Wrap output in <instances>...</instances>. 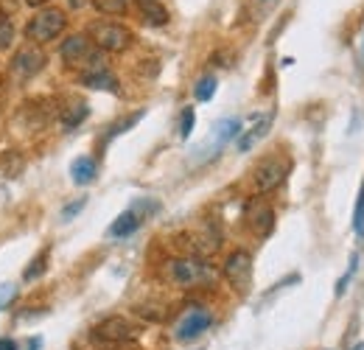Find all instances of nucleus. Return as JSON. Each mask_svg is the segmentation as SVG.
I'll return each instance as SVG.
<instances>
[{
    "label": "nucleus",
    "mask_w": 364,
    "mask_h": 350,
    "mask_svg": "<svg viewBox=\"0 0 364 350\" xmlns=\"http://www.w3.org/2000/svg\"><path fill=\"white\" fill-rule=\"evenodd\" d=\"M68 28V14L62 9H43L37 11L28 26H26V40L34 45L53 43L56 37H62V31Z\"/></svg>",
    "instance_id": "nucleus-1"
},
{
    "label": "nucleus",
    "mask_w": 364,
    "mask_h": 350,
    "mask_svg": "<svg viewBox=\"0 0 364 350\" xmlns=\"http://www.w3.org/2000/svg\"><path fill=\"white\" fill-rule=\"evenodd\" d=\"M168 275L180 289H196L216 280V269L202 258H177L168 266Z\"/></svg>",
    "instance_id": "nucleus-2"
},
{
    "label": "nucleus",
    "mask_w": 364,
    "mask_h": 350,
    "mask_svg": "<svg viewBox=\"0 0 364 350\" xmlns=\"http://www.w3.org/2000/svg\"><path fill=\"white\" fill-rule=\"evenodd\" d=\"M59 56L68 68H87V70H101L104 65L98 62V53L92 51V40L87 34H70L59 45Z\"/></svg>",
    "instance_id": "nucleus-3"
},
{
    "label": "nucleus",
    "mask_w": 364,
    "mask_h": 350,
    "mask_svg": "<svg viewBox=\"0 0 364 350\" xmlns=\"http://www.w3.org/2000/svg\"><path fill=\"white\" fill-rule=\"evenodd\" d=\"M90 40L92 45H98L101 51L109 53H121L132 45V31L121 23H109V20H98L90 26Z\"/></svg>",
    "instance_id": "nucleus-4"
},
{
    "label": "nucleus",
    "mask_w": 364,
    "mask_h": 350,
    "mask_svg": "<svg viewBox=\"0 0 364 350\" xmlns=\"http://www.w3.org/2000/svg\"><path fill=\"white\" fill-rule=\"evenodd\" d=\"M92 342H98V345H107V348H112V345H127V342H132L137 336V328L127 319V317H107V319H101L95 328H92Z\"/></svg>",
    "instance_id": "nucleus-5"
},
{
    "label": "nucleus",
    "mask_w": 364,
    "mask_h": 350,
    "mask_svg": "<svg viewBox=\"0 0 364 350\" xmlns=\"http://www.w3.org/2000/svg\"><path fill=\"white\" fill-rule=\"evenodd\" d=\"M222 275L228 277V283L235 292L247 295L250 283H252V255L247 250H232L222 266Z\"/></svg>",
    "instance_id": "nucleus-6"
},
{
    "label": "nucleus",
    "mask_w": 364,
    "mask_h": 350,
    "mask_svg": "<svg viewBox=\"0 0 364 350\" xmlns=\"http://www.w3.org/2000/svg\"><path fill=\"white\" fill-rule=\"evenodd\" d=\"M289 169H291V163H289L286 157H280V154H272V157L261 160V163L255 166V188H258L261 193L274 191V188L289 176Z\"/></svg>",
    "instance_id": "nucleus-7"
},
{
    "label": "nucleus",
    "mask_w": 364,
    "mask_h": 350,
    "mask_svg": "<svg viewBox=\"0 0 364 350\" xmlns=\"http://www.w3.org/2000/svg\"><path fill=\"white\" fill-rule=\"evenodd\" d=\"M11 68H14V73L23 76V79L37 76V73L46 68V53H43V48L34 43H28L26 48H20V51L14 53V59H11Z\"/></svg>",
    "instance_id": "nucleus-8"
},
{
    "label": "nucleus",
    "mask_w": 364,
    "mask_h": 350,
    "mask_svg": "<svg viewBox=\"0 0 364 350\" xmlns=\"http://www.w3.org/2000/svg\"><path fill=\"white\" fill-rule=\"evenodd\" d=\"M210 325H213V317H210L205 308H193V311H188L180 319L174 336H177L180 342H191V339H199Z\"/></svg>",
    "instance_id": "nucleus-9"
},
{
    "label": "nucleus",
    "mask_w": 364,
    "mask_h": 350,
    "mask_svg": "<svg viewBox=\"0 0 364 350\" xmlns=\"http://www.w3.org/2000/svg\"><path fill=\"white\" fill-rule=\"evenodd\" d=\"M247 221H250V227H252V233L255 235H269V230H272L274 224V213L269 205H258V202H252L250 208H247Z\"/></svg>",
    "instance_id": "nucleus-10"
},
{
    "label": "nucleus",
    "mask_w": 364,
    "mask_h": 350,
    "mask_svg": "<svg viewBox=\"0 0 364 350\" xmlns=\"http://www.w3.org/2000/svg\"><path fill=\"white\" fill-rule=\"evenodd\" d=\"M137 11H140V20L146 26H166L168 23V9L160 3V0H135Z\"/></svg>",
    "instance_id": "nucleus-11"
},
{
    "label": "nucleus",
    "mask_w": 364,
    "mask_h": 350,
    "mask_svg": "<svg viewBox=\"0 0 364 350\" xmlns=\"http://www.w3.org/2000/svg\"><path fill=\"white\" fill-rule=\"evenodd\" d=\"M79 82L85 85V88L90 90H104V92H118V79L107 70V68H101V70H85L82 76H79Z\"/></svg>",
    "instance_id": "nucleus-12"
},
{
    "label": "nucleus",
    "mask_w": 364,
    "mask_h": 350,
    "mask_svg": "<svg viewBox=\"0 0 364 350\" xmlns=\"http://www.w3.org/2000/svg\"><path fill=\"white\" fill-rule=\"evenodd\" d=\"M95 176H98V166H95V160L92 157H76L73 163H70V179L76 182V185H90L95 182Z\"/></svg>",
    "instance_id": "nucleus-13"
},
{
    "label": "nucleus",
    "mask_w": 364,
    "mask_h": 350,
    "mask_svg": "<svg viewBox=\"0 0 364 350\" xmlns=\"http://www.w3.org/2000/svg\"><path fill=\"white\" fill-rule=\"evenodd\" d=\"M269 127H272V115H261V118L255 121V127H250V129L238 137V152H250V149L269 132Z\"/></svg>",
    "instance_id": "nucleus-14"
},
{
    "label": "nucleus",
    "mask_w": 364,
    "mask_h": 350,
    "mask_svg": "<svg viewBox=\"0 0 364 350\" xmlns=\"http://www.w3.org/2000/svg\"><path fill=\"white\" fill-rule=\"evenodd\" d=\"M241 132V121L238 118H225V121H219L213 132H210V143L205 146V149H210V146H225L228 140H232L235 134Z\"/></svg>",
    "instance_id": "nucleus-15"
},
{
    "label": "nucleus",
    "mask_w": 364,
    "mask_h": 350,
    "mask_svg": "<svg viewBox=\"0 0 364 350\" xmlns=\"http://www.w3.org/2000/svg\"><path fill=\"white\" fill-rule=\"evenodd\" d=\"M87 112H90V110H87V104H85V101H73L70 107H65V110H62V115H59L62 129L73 132L82 121H85V118H87Z\"/></svg>",
    "instance_id": "nucleus-16"
},
{
    "label": "nucleus",
    "mask_w": 364,
    "mask_h": 350,
    "mask_svg": "<svg viewBox=\"0 0 364 350\" xmlns=\"http://www.w3.org/2000/svg\"><path fill=\"white\" fill-rule=\"evenodd\" d=\"M137 227H140V216H137L135 211H127V213H121L118 219L109 224V235L112 238H127V235H132Z\"/></svg>",
    "instance_id": "nucleus-17"
},
{
    "label": "nucleus",
    "mask_w": 364,
    "mask_h": 350,
    "mask_svg": "<svg viewBox=\"0 0 364 350\" xmlns=\"http://www.w3.org/2000/svg\"><path fill=\"white\" fill-rule=\"evenodd\" d=\"M92 6L107 17H124L129 9V0H92Z\"/></svg>",
    "instance_id": "nucleus-18"
},
{
    "label": "nucleus",
    "mask_w": 364,
    "mask_h": 350,
    "mask_svg": "<svg viewBox=\"0 0 364 350\" xmlns=\"http://www.w3.org/2000/svg\"><path fill=\"white\" fill-rule=\"evenodd\" d=\"M213 92H216V76H202V79L196 82V88H193L196 101H210Z\"/></svg>",
    "instance_id": "nucleus-19"
},
{
    "label": "nucleus",
    "mask_w": 364,
    "mask_h": 350,
    "mask_svg": "<svg viewBox=\"0 0 364 350\" xmlns=\"http://www.w3.org/2000/svg\"><path fill=\"white\" fill-rule=\"evenodd\" d=\"M0 171L6 176H17L23 171V157L14 152V154H3V160H0Z\"/></svg>",
    "instance_id": "nucleus-20"
},
{
    "label": "nucleus",
    "mask_w": 364,
    "mask_h": 350,
    "mask_svg": "<svg viewBox=\"0 0 364 350\" xmlns=\"http://www.w3.org/2000/svg\"><path fill=\"white\" fill-rule=\"evenodd\" d=\"M353 230L356 235L364 238V179H362V188H359V196H356V211H353Z\"/></svg>",
    "instance_id": "nucleus-21"
},
{
    "label": "nucleus",
    "mask_w": 364,
    "mask_h": 350,
    "mask_svg": "<svg viewBox=\"0 0 364 350\" xmlns=\"http://www.w3.org/2000/svg\"><path fill=\"white\" fill-rule=\"evenodd\" d=\"M11 40H14V26L6 14H0V51H9Z\"/></svg>",
    "instance_id": "nucleus-22"
},
{
    "label": "nucleus",
    "mask_w": 364,
    "mask_h": 350,
    "mask_svg": "<svg viewBox=\"0 0 364 350\" xmlns=\"http://www.w3.org/2000/svg\"><path fill=\"white\" fill-rule=\"evenodd\" d=\"M274 3H277V0H250V3H247V11L252 14V20H261L267 11H272Z\"/></svg>",
    "instance_id": "nucleus-23"
},
{
    "label": "nucleus",
    "mask_w": 364,
    "mask_h": 350,
    "mask_svg": "<svg viewBox=\"0 0 364 350\" xmlns=\"http://www.w3.org/2000/svg\"><path fill=\"white\" fill-rule=\"evenodd\" d=\"M46 269H48V250H43V253L34 258V263L26 269V275H23V277H26V280H34V277H40Z\"/></svg>",
    "instance_id": "nucleus-24"
},
{
    "label": "nucleus",
    "mask_w": 364,
    "mask_h": 350,
    "mask_svg": "<svg viewBox=\"0 0 364 350\" xmlns=\"http://www.w3.org/2000/svg\"><path fill=\"white\" fill-rule=\"evenodd\" d=\"M193 124H196V115H193V110H191V107H185V110H182V115H180V134L182 137H191Z\"/></svg>",
    "instance_id": "nucleus-25"
},
{
    "label": "nucleus",
    "mask_w": 364,
    "mask_h": 350,
    "mask_svg": "<svg viewBox=\"0 0 364 350\" xmlns=\"http://www.w3.org/2000/svg\"><path fill=\"white\" fill-rule=\"evenodd\" d=\"M356 269H359V255H353V258H350L348 272L342 275V280H339V286H336V295H339V297L345 295V289H348V283H350V277H353V272H356Z\"/></svg>",
    "instance_id": "nucleus-26"
},
{
    "label": "nucleus",
    "mask_w": 364,
    "mask_h": 350,
    "mask_svg": "<svg viewBox=\"0 0 364 350\" xmlns=\"http://www.w3.org/2000/svg\"><path fill=\"white\" fill-rule=\"evenodd\" d=\"M140 118H143V112H135V115H129V118H124V121H118V124H115V129H109V132H107V137L112 140L115 134H121V132H127V129H129V127H132V124H137Z\"/></svg>",
    "instance_id": "nucleus-27"
},
{
    "label": "nucleus",
    "mask_w": 364,
    "mask_h": 350,
    "mask_svg": "<svg viewBox=\"0 0 364 350\" xmlns=\"http://www.w3.org/2000/svg\"><path fill=\"white\" fill-rule=\"evenodd\" d=\"M17 297V283H0V308H6Z\"/></svg>",
    "instance_id": "nucleus-28"
},
{
    "label": "nucleus",
    "mask_w": 364,
    "mask_h": 350,
    "mask_svg": "<svg viewBox=\"0 0 364 350\" xmlns=\"http://www.w3.org/2000/svg\"><path fill=\"white\" fill-rule=\"evenodd\" d=\"M85 205H87V199H85V196H82V199H76V202H70V205H65V211H62V221H70L79 211H82V208H85Z\"/></svg>",
    "instance_id": "nucleus-29"
},
{
    "label": "nucleus",
    "mask_w": 364,
    "mask_h": 350,
    "mask_svg": "<svg viewBox=\"0 0 364 350\" xmlns=\"http://www.w3.org/2000/svg\"><path fill=\"white\" fill-rule=\"evenodd\" d=\"M0 350H17V342L14 339H0Z\"/></svg>",
    "instance_id": "nucleus-30"
},
{
    "label": "nucleus",
    "mask_w": 364,
    "mask_h": 350,
    "mask_svg": "<svg viewBox=\"0 0 364 350\" xmlns=\"http://www.w3.org/2000/svg\"><path fill=\"white\" fill-rule=\"evenodd\" d=\"M68 3H70V9H82L87 0H68Z\"/></svg>",
    "instance_id": "nucleus-31"
},
{
    "label": "nucleus",
    "mask_w": 364,
    "mask_h": 350,
    "mask_svg": "<svg viewBox=\"0 0 364 350\" xmlns=\"http://www.w3.org/2000/svg\"><path fill=\"white\" fill-rule=\"evenodd\" d=\"M26 3H28V6H43L46 0H26Z\"/></svg>",
    "instance_id": "nucleus-32"
},
{
    "label": "nucleus",
    "mask_w": 364,
    "mask_h": 350,
    "mask_svg": "<svg viewBox=\"0 0 364 350\" xmlns=\"http://www.w3.org/2000/svg\"><path fill=\"white\" fill-rule=\"evenodd\" d=\"M356 350H362V348H356Z\"/></svg>",
    "instance_id": "nucleus-33"
}]
</instances>
